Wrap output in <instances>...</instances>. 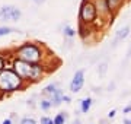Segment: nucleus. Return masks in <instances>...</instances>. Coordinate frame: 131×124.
I'll return each instance as SVG.
<instances>
[{"label": "nucleus", "mask_w": 131, "mask_h": 124, "mask_svg": "<svg viewBox=\"0 0 131 124\" xmlns=\"http://www.w3.org/2000/svg\"><path fill=\"white\" fill-rule=\"evenodd\" d=\"M15 66V73L19 77H25V79H38L41 76V67L37 64H32L29 61H24V60H16L13 63Z\"/></svg>", "instance_id": "1"}, {"label": "nucleus", "mask_w": 131, "mask_h": 124, "mask_svg": "<svg viewBox=\"0 0 131 124\" xmlns=\"http://www.w3.org/2000/svg\"><path fill=\"white\" fill-rule=\"evenodd\" d=\"M22 79L12 70H3L0 73V89L5 92L15 91L20 86Z\"/></svg>", "instance_id": "2"}, {"label": "nucleus", "mask_w": 131, "mask_h": 124, "mask_svg": "<svg viewBox=\"0 0 131 124\" xmlns=\"http://www.w3.org/2000/svg\"><path fill=\"white\" fill-rule=\"evenodd\" d=\"M18 57H19V60H24V61L35 63V61L39 60V57H41V51H39L35 45H32V44H26V45L19 48Z\"/></svg>", "instance_id": "3"}, {"label": "nucleus", "mask_w": 131, "mask_h": 124, "mask_svg": "<svg viewBox=\"0 0 131 124\" xmlns=\"http://www.w3.org/2000/svg\"><path fill=\"white\" fill-rule=\"evenodd\" d=\"M80 18L84 22H93L96 18V9L92 3H83L82 9H80Z\"/></svg>", "instance_id": "4"}, {"label": "nucleus", "mask_w": 131, "mask_h": 124, "mask_svg": "<svg viewBox=\"0 0 131 124\" xmlns=\"http://www.w3.org/2000/svg\"><path fill=\"white\" fill-rule=\"evenodd\" d=\"M19 18H20V10L13 7V6H5L0 10V19L2 20H9V19L18 20Z\"/></svg>", "instance_id": "5"}, {"label": "nucleus", "mask_w": 131, "mask_h": 124, "mask_svg": "<svg viewBox=\"0 0 131 124\" xmlns=\"http://www.w3.org/2000/svg\"><path fill=\"white\" fill-rule=\"evenodd\" d=\"M83 76H84L83 70H79V72H76L74 77H73V82H71V85H70V89H71L73 92H77V91H80V89H82V86H83V82H84Z\"/></svg>", "instance_id": "6"}, {"label": "nucleus", "mask_w": 131, "mask_h": 124, "mask_svg": "<svg viewBox=\"0 0 131 124\" xmlns=\"http://www.w3.org/2000/svg\"><path fill=\"white\" fill-rule=\"evenodd\" d=\"M61 99H63L61 92L60 91H54V94H52V102H54V105H58L61 102Z\"/></svg>", "instance_id": "7"}, {"label": "nucleus", "mask_w": 131, "mask_h": 124, "mask_svg": "<svg viewBox=\"0 0 131 124\" xmlns=\"http://www.w3.org/2000/svg\"><path fill=\"white\" fill-rule=\"evenodd\" d=\"M90 104H92V99H90V98L83 99L82 101V111H83V112H88L89 108H90Z\"/></svg>", "instance_id": "8"}, {"label": "nucleus", "mask_w": 131, "mask_h": 124, "mask_svg": "<svg viewBox=\"0 0 131 124\" xmlns=\"http://www.w3.org/2000/svg\"><path fill=\"white\" fill-rule=\"evenodd\" d=\"M119 2L121 0H106V6L109 10H115L118 7V5H119Z\"/></svg>", "instance_id": "9"}, {"label": "nucleus", "mask_w": 131, "mask_h": 124, "mask_svg": "<svg viewBox=\"0 0 131 124\" xmlns=\"http://www.w3.org/2000/svg\"><path fill=\"white\" fill-rule=\"evenodd\" d=\"M15 29L13 28H9V26H2L0 28V37H3V35H7V34L13 32Z\"/></svg>", "instance_id": "10"}, {"label": "nucleus", "mask_w": 131, "mask_h": 124, "mask_svg": "<svg viewBox=\"0 0 131 124\" xmlns=\"http://www.w3.org/2000/svg\"><path fill=\"white\" fill-rule=\"evenodd\" d=\"M54 91H56V85H50L44 89V94H45V95H52Z\"/></svg>", "instance_id": "11"}, {"label": "nucleus", "mask_w": 131, "mask_h": 124, "mask_svg": "<svg viewBox=\"0 0 131 124\" xmlns=\"http://www.w3.org/2000/svg\"><path fill=\"white\" fill-rule=\"evenodd\" d=\"M128 31H130V29H128V28H124V29H121V31H119V32H118V37H117V39L125 38L127 35H128Z\"/></svg>", "instance_id": "12"}, {"label": "nucleus", "mask_w": 131, "mask_h": 124, "mask_svg": "<svg viewBox=\"0 0 131 124\" xmlns=\"http://www.w3.org/2000/svg\"><path fill=\"white\" fill-rule=\"evenodd\" d=\"M52 123H54V124H64V115L58 114L56 118H54V121H52Z\"/></svg>", "instance_id": "13"}, {"label": "nucleus", "mask_w": 131, "mask_h": 124, "mask_svg": "<svg viewBox=\"0 0 131 124\" xmlns=\"http://www.w3.org/2000/svg\"><path fill=\"white\" fill-rule=\"evenodd\" d=\"M64 34L67 37H73L74 35V29H71L70 26H64Z\"/></svg>", "instance_id": "14"}, {"label": "nucleus", "mask_w": 131, "mask_h": 124, "mask_svg": "<svg viewBox=\"0 0 131 124\" xmlns=\"http://www.w3.org/2000/svg\"><path fill=\"white\" fill-rule=\"evenodd\" d=\"M41 107L44 108V110H48V108L51 107V102H50V101H42V102H41Z\"/></svg>", "instance_id": "15"}, {"label": "nucleus", "mask_w": 131, "mask_h": 124, "mask_svg": "<svg viewBox=\"0 0 131 124\" xmlns=\"http://www.w3.org/2000/svg\"><path fill=\"white\" fill-rule=\"evenodd\" d=\"M41 124H54V123H52V120H51V118H47V117H44V118L41 120Z\"/></svg>", "instance_id": "16"}, {"label": "nucleus", "mask_w": 131, "mask_h": 124, "mask_svg": "<svg viewBox=\"0 0 131 124\" xmlns=\"http://www.w3.org/2000/svg\"><path fill=\"white\" fill-rule=\"evenodd\" d=\"M20 124H35V121H34L32 118H25V120H22Z\"/></svg>", "instance_id": "17"}, {"label": "nucleus", "mask_w": 131, "mask_h": 124, "mask_svg": "<svg viewBox=\"0 0 131 124\" xmlns=\"http://www.w3.org/2000/svg\"><path fill=\"white\" fill-rule=\"evenodd\" d=\"M3 67H5V61H3V58L0 57V70H2Z\"/></svg>", "instance_id": "18"}, {"label": "nucleus", "mask_w": 131, "mask_h": 124, "mask_svg": "<svg viewBox=\"0 0 131 124\" xmlns=\"http://www.w3.org/2000/svg\"><path fill=\"white\" fill-rule=\"evenodd\" d=\"M3 124H12V120H5V121H3Z\"/></svg>", "instance_id": "19"}, {"label": "nucleus", "mask_w": 131, "mask_h": 124, "mask_svg": "<svg viewBox=\"0 0 131 124\" xmlns=\"http://www.w3.org/2000/svg\"><path fill=\"white\" fill-rule=\"evenodd\" d=\"M130 111H131V107H127V108H125V112H130Z\"/></svg>", "instance_id": "20"}, {"label": "nucleus", "mask_w": 131, "mask_h": 124, "mask_svg": "<svg viewBox=\"0 0 131 124\" xmlns=\"http://www.w3.org/2000/svg\"><path fill=\"white\" fill-rule=\"evenodd\" d=\"M125 124H131V120H125Z\"/></svg>", "instance_id": "21"}, {"label": "nucleus", "mask_w": 131, "mask_h": 124, "mask_svg": "<svg viewBox=\"0 0 131 124\" xmlns=\"http://www.w3.org/2000/svg\"><path fill=\"white\" fill-rule=\"evenodd\" d=\"M73 124H80V121H79V120H77V121H74V123H73Z\"/></svg>", "instance_id": "22"}, {"label": "nucleus", "mask_w": 131, "mask_h": 124, "mask_svg": "<svg viewBox=\"0 0 131 124\" xmlns=\"http://www.w3.org/2000/svg\"><path fill=\"white\" fill-rule=\"evenodd\" d=\"M35 2H37V3H41V2H44V0H35Z\"/></svg>", "instance_id": "23"}]
</instances>
